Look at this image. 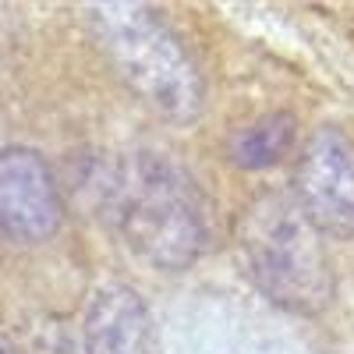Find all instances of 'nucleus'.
Wrapping results in <instances>:
<instances>
[{
    "label": "nucleus",
    "mask_w": 354,
    "mask_h": 354,
    "mask_svg": "<svg viewBox=\"0 0 354 354\" xmlns=\"http://www.w3.org/2000/svg\"><path fill=\"white\" fill-rule=\"evenodd\" d=\"M294 202L330 238H354V138L340 128H319L294 163Z\"/></svg>",
    "instance_id": "20e7f679"
},
{
    "label": "nucleus",
    "mask_w": 354,
    "mask_h": 354,
    "mask_svg": "<svg viewBox=\"0 0 354 354\" xmlns=\"http://www.w3.org/2000/svg\"><path fill=\"white\" fill-rule=\"evenodd\" d=\"M0 354H21V351H18V344H15L11 337L0 333Z\"/></svg>",
    "instance_id": "6e6552de"
},
{
    "label": "nucleus",
    "mask_w": 354,
    "mask_h": 354,
    "mask_svg": "<svg viewBox=\"0 0 354 354\" xmlns=\"http://www.w3.org/2000/svg\"><path fill=\"white\" fill-rule=\"evenodd\" d=\"M61 192L53 170L32 149H0V234L36 245L61 227Z\"/></svg>",
    "instance_id": "39448f33"
},
{
    "label": "nucleus",
    "mask_w": 354,
    "mask_h": 354,
    "mask_svg": "<svg viewBox=\"0 0 354 354\" xmlns=\"http://www.w3.org/2000/svg\"><path fill=\"white\" fill-rule=\"evenodd\" d=\"M238 252L248 277L273 305L319 315L333 298V266L322 230L287 192L255 195L238 223Z\"/></svg>",
    "instance_id": "f03ea898"
},
{
    "label": "nucleus",
    "mask_w": 354,
    "mask_h": 354,
    "mask_svg": "<svg viewBox=\"0 0 354 354\" xmlns=\"http://www.w3.org/2000/svg\"><path fill=\"white\" fill-rule=\"evenodd\" d=\"M85 354H156L153 315L128 283H106L85 308Z\"/></svg>",
    "instance_id": "423d86ee"
},
{
    "label": "nucleus",
    "mask_w": 354,
    "mask_h": 354,
    "mask_svg": "<svg viewBox=\"0 0 354 354\" xmlns=\"http://www.w3.org/2000/svg\"><path fill=\"white\" fill-rule=\"evenodd\" d=\"M100 202L131 252L160 270H188L209 245V202L163 153H128L100 181Z\"/></svg>",
    "instance_id": "f257e3e1"
},
{
    "label": "nucleus",
    "mask_w": 354,
    "mask_h": 354,
    "mask_svg": "<svg viewBox=\"0 0 354 354\" xmlns=\"http://www.w3.org/2000/svg\"><path fill=\"white\" fill-rule=\"evenodd\" d=\"M88 25L110 68L156 113L188 124L205 106V82L174 28L142 4H96Z\"/></svg>",
    "instance_id": "7ed1b4c3"
},
{
    "label": "nucleus",
    "mask_w": 354,
    "mask_h": 354,
    "mask_svg": "<svg viewBox=\"0 0 354 354\" xmlns=\"http://www.w3.org/2000/svg\"><path fill=\"white\" fill-rule=\"evenodd\" d=\"M290 145H294V117L277 110L241 128L230 153H234V163H241L248 170H262V167L280 163L290 153Z\"/></svg>",
    "instance_id": "0eeeda50"
}]
</instances>
